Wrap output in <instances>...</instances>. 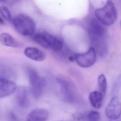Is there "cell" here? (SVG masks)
<instances>
[{"instance_id": "cell-20", "label": "cell", "mask_w": 121, "mask_h": 121, "mask_svg": "<svg viewBox=\"0 0 121 121\" xmlns=\"http://www.w3.org/2000/svg\"><path fill=\"white\" fill-rule=\"evenodd\" d=\"M8 118L9 121H18L17 116L13 112L9 113Z\"/></svg>"}, {"instance_id": "cell-2", "label": "cell", "mask_w": 121, "mask_h": 121, "mask_svg": "<svg viewBox=\"0 0 121 121\" xmlns=\"http://www.w3.org/2000/svg\"><path fill=\"white\" fill-rule=\"evenodd\" d=\"M96 18L102 24L110 26L115 23L117 17V10L111 0L107 1L104 7L95 12Z\"/></svg>"}, {"instance_id": "cell-19", "label": "cell", "mask_w": 121, "mask_h": 121, "mask_svg": "<svg viewBox=\"0 0 121 121\" xmlns=\"http://www.w3.org/2000/svg\"><path fill=\"white\" fill-rule=\"evenodd\" d=\"M120 78L119 80L118 79L117 82L115 83L114 86L113 88L112 93L113 94H116V93L118 91V90H119L120 87Z\"/></svg>"}, {"instance_id": "cell-9", "label": "cell", "mask_w": 121, "mask_h": 121, "mask_svg": "<svg viewBox=\"0 0 121 121\" xmlns=\"http://www.w3.org/2000/svg\"><path fill=\"white\" fill-rule=\"evenodd\" d=\"M29 90L25 87H20L17 90L16 97L18 105L20 107L25 108L30 104Z\"/></svg>"}, {"instance_id": "cell-15", "label": "cell", "mask_w": 121, "mask_h": 121, "mask_svg": "<svg viewBox=\"0 0 121 121\" xmlns=\"http://www.w3.org/2000/svg\"><path fill=\"white\" fill-rule=\"evenodd\" d=\"M34 40L38 44L44 48L47 49H49L45 32H42L37 34L34 37Z\"/></svg>"}, {"instance_id": "cell-5", "label": "cell", "mask_w": 121, "mask_h": 121, "mask_svg": "<svg viewBox=\"0 0 121 121\" xmlns=\"http://www.w3.org/2000/svg\"><path fill=\"white\" fill-rule=\"evenodd\" d=\"M74 58L78 64L81 67L89 68L92 66L96 59V52L93 47H91L84 54H76Z\"/></svg>"}, {"instance_id": "cell-23", "label": "cell", "mask_w": 121, "mask_h": 121, "mask_svg": "<svg viewBox=\"0 0 121 121\" xmlns=\"http://www.w3.org/2000/svg\"><path fill=\"white\" fill-rule=\"evenodd\" d=\"M63 121V120H59V121Z\"/></svg>"}, {"instance_id": "cell-3", "label": "cell", "mask_w": 121, "mask_h": 121, "mask_svg": "<svg viewBox=\"0 0 121 121\" xmlns=\"http://www.w3.org/2000/svg\"><path fill=\"white\" fill-rule=\"evenodd\" d=\"M57 82L60 86L61 95L63 99L66 102L73 103L76 101V94L73 83L66 78H57Z\"/></svg>"}, {"instance_id": "cell-18", "label": "cell", "mask_w": 121, "mask_h": 121, "mask_svg": "<svg viewBox=\"0 0 121 121\" xmlns=\"http://www.w3.org/2000/svg\"><path fill=\"white\" fill-rule=\"evenodd\" d=\"M99 117V113L97 111H91L87 115L88 121H98Z\"/></svg>"}, {"instance_id": "cell-17", "label": "cell", "mask_w": 121, "mask_h": 121, "mask_svg": "<svg viewBox=\"0 0 121 121\" xmlns=\"http://www.w3.org/2000/svg\"><path fill=\"white\" fill-rule=\"evenodd\" d=\"M0 12L2 17L8 21H12V16L8 8L5 6L0 7Z\"/></svg>"}, {"instance_id": "cell-1", "label": "cell", "mask_w": 121, "mask_h": 121, "mask_svg": "<svg viewBox=\"0 0 121 121\" xmlns=\"http://www.w3.org/2000/svg\"><path fill=\"white\" fill-rule=\"evenodd\" d=\"M14 27L22 36H30L34 35L36 30V23L28 15L20 14L13 20Z\"/></svg>"}, {"instance_id": "cell-22", "label": "cell", "mask_w": 121, "mask_h": 121, "mask_svg": "<svg viewBox=\"0 0 121 121\" xmlns=\"http://www.w3.org/2000/svg\"><path fill=\"white\" fill-rule=\"evenodd\" d=\"M110 121H119V120H118L117 119L116 120H111L110 119Z\"/></svg>"}, {"instance_id": "cell-21", "label": "cell", "mask_w": 121, "mask_h": 121, "mask_svg": "<svg viewBox=\"0 0 121 121\" xmlns=\"http://www.w3.org/2000/svg\"><path fill=\"white\" fill-rule=\"evenodd\" d=\"M4 23V21L3 20V19L0 16V24H3Z\"/></svg>"}, {"instance_id": "cell-6", "label": "cell", "mask_w": 121, "mask_h": 121, "mask_svg": "<svg viewBox=\"0 0 121 121\" xmlns=\"http://www.w3.org/2000/svg\"><path fill=\"white\" fill-rule=\"evenodd\" d=\"M102 24L97 20L93 19L90 22L89 32L92 40H104L105 30Z\"/></svg>"}, {"instance_id": "cell-8", "label": "cell", "mask_w": 121, "mask_h": 121, "mask_svg": "<svg viewBox=\"0 0 121 121\" xmlns=\"http://www.w3.org/2000/svg\"><path fill=\"white\" fill-rule=\"evenodd\" d=\"M17 89V84L15 82L0 78V98L11 95L14 93Z\"/></svg>"}, {"instance_id": "cell-14", "label": "cell", "mask_w": 121, "mask_h": 121, "mask_svg": "<svg viewBox=\"0 0 121 121\" xmlns=\"http://www.w3.org/2000/svg\"><path fill=\"white\" fill-rule=\"evenodd\" d=\"M104 97L100 92L95 91L90 94L89 99L91 104L93 108L99 109L102 107Z\"/></svg>"}, {"instance_id": "cell-11", "label": "cell", "mask_w": 121, "mask_h": 121, "mask_svg": "<svg viewBox=\"0 0 121 121\" xmlns=\"http://www.w3.org/2000/svg\"><path fill=\"white\" fill-rule=\"evenodd\" d=\"M24 53L27 58L36 61H43L46 58V54L43 51L35 47H27Z\"/></svg>"}, {"instance_id": "cell-16", "label": "cell", "mask_w": 121, "mask_h": 121, "mask_svg": "<svg viewBox=\"0 0 121 121\" xmlns=\"http://www.w3.org/2000/svg\"><path fill=\"white\" fill-rule=\"evenodd\" d=\"M98 82L99 92L104 97L107 89V81L104 75L103 74L100 75L98 77Z\"/></svg>"}, {"instance_id": "cell-4", "label": "cell", "mask_w": 121, "mask_h": 121, "mask_svg": "<svg viewBox=\"0 0 121 121\" xmlns=\"http://www.w3.org/2000/svg\"><path fill=\"white\" fill-rule=\"evenodd\" d=\"M28 76L31 92L34 97H38L41 95L46 86V80L41 78L33 69H31L28 71Z\"/></svg>"}, {"instance_id": "cell-13", "label": "cell", "mask_w": 121, "mask_h": 121, "mask_svg": "<svg viewBox=\"0 0 121 121\" xmlns=\"http://www.w3.org/2000/svg\"><path fill=\"white\" fill-rule=\"evenodd\" d=\"M45 34L49 48L55 51H60L63 47V43L61 41L48 33L45 32Z\"/></svg>"}, {"instance_id": "cell-10", "label": "cell", "mask_w": 121, "mask_h": 121, "mask_svg": "<svg viewBox=\"0 0 121 121\" xmlns=\"http://www.w3.org/2000/svg\"><path fill=\"white\" fill-rule=\"evenodd\" d=\"M49 115V112L46 109L37 108L30 112L27 116V121H46Z\"/></svg>"}, {"instance_id": "cell-7", "label": "cell", "mask_w": 121, "mask_h": 121, "mask_svg": "<svg viewBox=\"0 0 121 121\" xmlns=\"http://www.w3.org/2000/svg\"><path fill=\"white\" fill-rule=\"evenodd\" d=\"M121 105L120 100L117 97H113L105 109L106 116L110 119H118L121 115Z\"/></svg>"}, {"instance_id": "cell-12", "label": "cell", "mask_w": 121, "mask_h": 121, "mask_svg": "<svg viewBox=\"0 0 121 121\" xmlns=\"http://www.w3.org/2000/svg\"><path fill=\"white\" fill-rule=\"evenodd\" d=\"M0 42L6 46L14 48H19L22 46V44L15 39L9 34L3 33L0 35Z\"/></svg>"}]
</instances>
